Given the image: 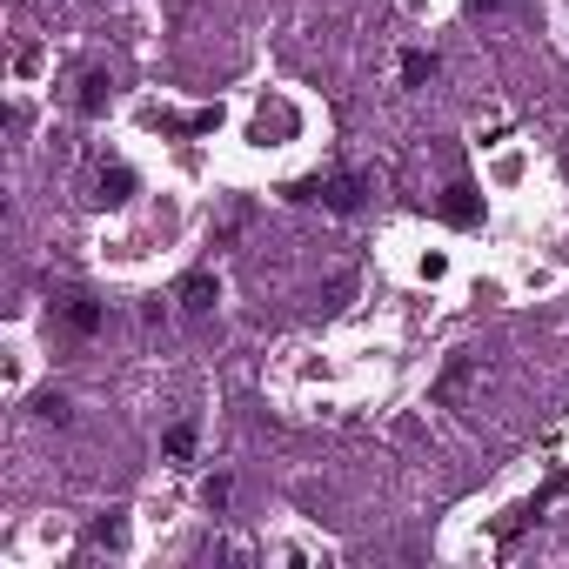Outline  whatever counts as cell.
<instances>
[{
    "mask_svg": "<svg viewBox=\"0 0 569 569\" xmlns=\"http://www.w3.org/2000/svg\"><path fill=\"white\" fill-rule=\"evenodd\" d=\"M54 315H61V329L74 335V342H94L101 322H108V308L94 302V295H81V288H61V295H54Z\"/></svg>",
    "mask_w": 569,
    "mask_h": 569,
    "instance_id": "obj_1",
    "label": "cell"
},
{
    "mask_svg": "<svg viewBox=\"0 0 569 569\" xmlns=\"http://www.w3.org/2000/svg\"><path fill=\"white\" fill-rule=\"evenodd\" d=\"M302 195H308V201H322V208H335V215H349V208H362V175H329V181H308Z\"/></svg>",
    "mask_w": 569,
    "mask_h": 569,
    "instance_id": "obj_2",
    "label": "cell"
},
{
    "mask_svg": "<svg viewBox=\"0 0 569 569\" xmlns=\"http://www.w3.org/2000/svg\"><path fill=\"white\" fill-rule=\"evenodd\" d=\"M215 302H221V282L208 275V268H195V275L181 282V308H188V315H208Z\"/></svg>",
    "mask_w": 569,
    "mask_h": 569,
    "instance_id": "obj_3",
    "label": "cell"
},
{
    "mask_svg": "<svg viewBox=\"0 0 569 569\" xmlns=\"http://www.w3.org/2000/svg\"><path fill=\"white\" fill-rule=\"evenodd\" d=\"M442 215L456 221V228H476V188H469V181H449V188H442Z\"/></svg>",
    "mask_w": 569,
    "mask_h": 569,
    "instance_id": "obj_4",
    "label": "cell"
},
{
    "mask_svg": "<svg viewBox=\"0 0 569 569\" xmlns=\"http://www.w3.org/2000/svg\"><path fill=\"white\" fill-rule=\"evenodd\" d=\"M108 101H114V81H108V74H101V67H94V74H81V101H74V108L88 114V121H101V114H108Z\"/></svg>",
    "mask_w": 569,
    "mask_h": 569,
    "instance_id": "obj_5",
    "label": "cell"
},
{
    "mask_svg": "<svg viewBox=\"0 0 569 569\" xmlns=\"http://www.w3.org/2000/svg\"><path fill=\"white\" fill-rule=\"evenodd\" d=\"M469 382H476V355H456V362L442 369V382H436V402H456Z\"/></svg>",
    "mask_w": 569,
    "mask_h": 569,
    "instance_id": "obj_6",
    "label": "cell"
},
{
    "mask_svg": "<svg viewBox=\"0 0 569 569\" xmlns=\"http://www.w3.org/2000/svg\"><path fill=\"white\" fill-rule=\"evenodd\" d=\"M195 442H201L195 422H175V429L161 436V456H168V462H195Z\"/></svg>",
    "mask_w": 569,
    "mask_h": 569,
    "instance_id": "obj_7",
    "label": "cell"
},
{
    "mask_svg": "<svg viewBox=\"0 0 569 569\" xmlns=\"http://www.w3.org/2000/svg\"><path fill=\"white\" fill-rule=\"evenodd\" d=\"M128 188H134L128 168H101V195H94V201H108V208H114V201H128Z\"/></svg>",
    "mask_w": 569,
    "mask_h": 569,
    "instance_id": "obj_8",
    "label": "cell"
},
{
    "mask_svg": "<svg viewBox=\"0 0 569 569\" xmlns=\"http://www.w3.org/2000/svg\"><path fill=\"white\" fill-rule=\"evenodd\" d=\"M402 81H409V88L436 81V54H402Z\"/></svg>",
    "mask_w": 569,
    "mask_h": 569,
    "instance_id": "obj_9",
    "label": "cell"
},
{
    "mask_svg": "<svg viewBox=\"0 0 569 569\" xmlns=\"http://www.w3.org/2000/svg\"><path fill=\"white\" fill-rule=\"evenodd\" d=\"M228 496H235V482H228V476H215L208 489H201V509H208V516H221V509H228Z\"/></svg>",
    "mask_w": 569,
    "mask_h": 569,
    "instance_id": "obj_10",
    "label": "cell"
},
{
    "mask_svg": "<svg viewBox=\"0 0 569 569\" xmlns=\"http://www.w3.org/2000/svg\"><path fill=\"white\" fill-rule=\"evenodd\" d=\"M34 416H41V422H54V429H61V422L74 416V409H67L61 395H34Z\"/></svg>",
    "mask_w": 569,
    "mask_h": 569,
    "instance_id": "obj_11",
    "label": "cell"
},
{
    "mask_svg": "<svg viewBox=\"0 0 569 569\" xmlns=\"http://www.w3.org/2000/svg\"><path fill=\"white\" fill-rule=\"evenodd\" d=\"M121 536H128L121 516H101V523H94V543H101V549H121Z\"/></svg>",
    "mask_w": 569,
    "mask_h": 569,
    "instance_id": "obj_12",
    "label": "cell"
},
{
    "mask_svg": "<svg viewBox=\"0 0 569 569\" xmlns=\"http://www.w3.org/2000/svg\"><path fill=\"white\" fill-rule=\"evenodd\" d=\"M489 7H503V0H469V14H489Z\"/></svg>",
    "mask_w": 569,
    "mask_h": 569,
    "instance_id": "obj_13",
    "label": "cell"
}]
</instances>
